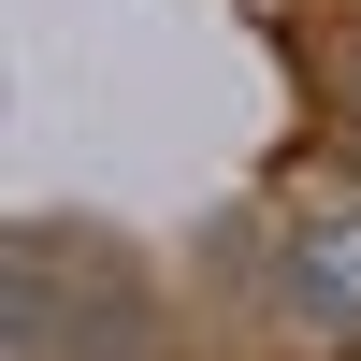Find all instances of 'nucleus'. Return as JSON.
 I'll use <instances>...</instances> for the list:
<instances>
[{
	"mask_svg": "<svg viewBox=\"0 0 361 361\" xmlns=\"http://www.w3.org/2000/svg\"><path fill=\"white\" fill-rule=\"evenodd\" d=\"M289 304H304V318H333V333H361V231H347V217L289 246Z\"/></svg>",
	"mask_w": 361,
	"mask_h": 361,
	"instance_id": "obj_1",
	"label": "nucleus"
}]
</instances>
